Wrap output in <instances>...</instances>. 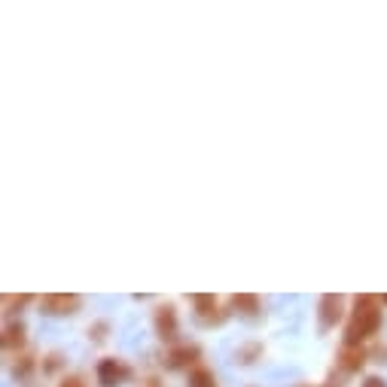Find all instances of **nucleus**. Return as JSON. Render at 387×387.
I'll use <instances>...</instances> for the list:
<instances>
[{"mask_svg":"<svg viewBox=\"0 0 387 387\" xmlns=\"http://www.w3.org/2000/svg\"><path fill=\"white\" fill-rule=\"evenodd\" d=\"M360 387H387V384H384V378H378V375H369V378H366Z\"/></svg>","mask_w":387,"mask_h":387,"instance_id":"f3484780","label":"nucleus"},{"mask_svg":"<svg viewBox=\"0 0 387 387\" xmlns=\"http://www.w3.org/2000/svg\"><path fill=\"white\" fill-rule=\"evenodd\" d=\"M98 384L101 387H119V384H125L131 378V366L125 360H116V357H104L98 363Z\"/></svg>","mask_w":387,"mask_h":387,"instance_id":"7ed1b4c3","label":"nucleus"},{"mask_svg":"<svg viewBox=\"0 0 387 387\" xmlns=\"http://www.w3.org/2000/svg\"><path fill=\"white\" fill-rule=\"evenodd\" d=\"M384 305H387V296H384Z\"/></svg>","mask_w":387,"mask_h":387,"instance_id":"aec40b11","label":"nucleus"},{"mask_svg":"<svg viewBox=\"0 0 387 387\" xmlns=\"http://www.w3.org/2000/svg\"><path fill=\"white\" fill-rule=\"evenodd\" d=\"M201 360V351H198V344H174V348L168 351V357H165V366L168 369H196Z\"/></svg>","mask_w":387,"mask_h":387,"instance_id":"423d86ee","label":"nucleus"},{"mask_svg":"<svg viewBox=\"0 0 387 387\" xmlns=\"http://www.w3.org/2000/svg\"><path fill=\"white\" fill-rule=\"evenodd\" d=\"M152 323H156V335L162 342H177L180 323H177V308H174V305H159Z\"/></svg>","mask_w":387,"mask_h":387,"instance_id":"39448f33","label":"nucleus"},{"mask_svg":"<svg viewBox=\"0 0 387 387\" xmlns=\"http://www.w3.org/2000/svg\"><path fill=\"white\" fill-rule=\"evenodd\" d=\"M232 308H235L241 318L257 320L262 314V302H259V296H253V293H238V296H232Z\"/></svg>","mask_w":387,"mask_h":387,"instance_id":"6e6552de","label":"nucleus"},{"mask_svg":"<svg viewBox=\"0 0 387 387\" xmlns=\"http://www.w3.org/2000/svg\"><path fill=\"white\" fill-rule=\"evenodd\" d=\"M381 327V299L378 296H357L354 299V311L348 320V330H344V344L348 348H360L366 339H372Z\"/></svg>","mask_w":387,"mask_h":387,"instance_id":"f257e3e1","label":"nucleus"},{"mask_svg":"<svg viewBox=\"0 0 387 387\" xmlns=\"http://www.w3.org/2000/svg\"><path fill=\"white\" fill-rule=\"evenodd\" d=\"M61 387H86V384H83V378H77V375H70V378L61 381Z\"/></svg>","mask_w":387,"mask_h":387,"instance_id":"a211bd4d","label":"nucleus"},{"mask_svg":"<svg viewBox=\"0 0 387 387\" xmlns=\"http://www.w3.org/2000/svg\"><path fill=\"white\" fill-rule=\"evenodd\" d=\"M259 354H262L259 344H247V348H241V351H238V360H241L244 366H250V363H257Z\"/></svg>","mask_w":387,"mask_h":387,"instance_id":"4468645a","label":"nucleus"},{"mask_svg":"<svg viewBox=\"0 0 387 387\" xmlns=\"http://www.w3.org/2000/svg\"><path fill=\"white\" fill-rule=\"evenodd\" d=\"M89 339L98 342V344L104 342L107 339V323H95V327H89Z\"/></svg>","mask_w":387,"mask_h":387,"instance_id":"2eb2a0df","label":"nucleus"},{"mask_svg":"<svg viewBox=\"0 0 387 387\" xmlns=\"http://www.w3.org/2000/svg\"><path fill=\"white\" fill-rule=\"evenodd\" d=\"M189 387H217V378L208 366H196V369H189Z\"/></svg>","mask_w":387,"mask_h":387,"instance_id":"9b49d317","label":"nucleus"},{"mask_svg":"<svg viewBox=\"0 0 387 387\" xmlns=\"http://www.w3.org/2000/svg\"><path fill=\"white\" fill-rule=\"evenodd\" d=\"M144 387H159V378H156V375H150V378L144 381Z\"/></svg>","mask_w":387,"mask_h":387,"instance_id":"6ab92c4d","label":"nucleus"},{"mask_svg":"<svg viewBox=\"0 0 387 387\" xmlns=\"http://www.w3.org/2000/svg\"><path fill=\"white\" fill-rule=\"evenodd\" d=\"M34 366H37V360L30 357V354H22V357H16V363H13V375L16 378H28V375L34 372Z\"/></svg>","mask_w":387,"mask_h":387,"instance_id":"ddd939ff","label":"nucleus"},{"mask_svg":"<svg viewBox=\"0 0 387 387\" xmlns=\"http://www.w3.org/2000/svg\"><path fill=\"white\" fill-rule=\"evenodd\" d=\"M342 296H335V293H327V296H320V305H318V320H320V330L327 332L332 330L335 323L342 320Z\"/></svg>","mask_w":387,"mask_h":387,"instance_id":"0eeeda50","label":"nucleus"},{"mask_svg":"<svg viewBox=\"0 0 387 387\" xmlns=\"http://www.w3.org/2000/svg\"><path fill=\"white\" fill-rule=\"evenodd\" d=\"M46 314H52V318H64V314H77L83 308V299L77 296V293H49V296L40 299Z\"/></svg>","mask_w":387,"mask_h":387,"instance_id":"20e7f679","label":"nucleus"},{"mask_svg":"<svg viewBox=\"0 0 387 387\" xmlns=\"http://www.w3.org/2000/svg\"><path fill=\"white\" fill-rule=\"evenodd\" d=\"M335 363H339V369L342 372H360L363 369V363H366V351L363 348H348V344H344V348L339 351V360H335Z\"/></svg>","mask_w":387,"mask_h":387,"instance_id":"1a4fd4ad","label":"nucleus"},{"mask_svg":"<svg viewBox=\"0 0 387 387\" xmlns=\"http://www.w3.org/2000/svg\"><path fill=\"white\" fill-rule=\"evenodd\" d=\"M4 348L6 351L25 348V323L22 320H9L4 327Z\"/></svg>","mask_w":387,"mask_h":387,"instance_id":"9d476101","label":"nucleus"},{"mask_svg":"<svg viewBox=\"0 0 387 387\" xmlns=\"http://www.w3.org/2000/svg\"><path fill=\"white\" fill-rule=\"evenodd\" d=\"M192 308H196V320L201 327H220V323L229 318V311H223L220 302L208 296V293H196V296H192Z\"/></svg>","mask_w":387,"mask_h":387,"instance_id":"f03ea898","label":"nucleus"},{"mask_svg":"<svg viewBox=\"0 0 387 387\" xmlns=\"http://www.w3.org/2000/svg\"><path fill=\"white\" fill-rule=\"evenodd\" d=\"M30 302H34V296H28V293H22V296H16V293H6V296H4V314L22 311V308H28Z\"/></svg>","mask_w":387,"mask_h":387,"instance_id":"f8f14e48","label":"nucleus"},{"mask_svg":"<svg viewBox=\"0 0 387 387\" xmlns=\"http://www.w3.org/2000/svg\"><path fill=\"white\" fill-rule=\"evenodd\" d=\"M58 369H61V354H49L46 363H43V372L52 375V372H58Z\"/></svg>","mask_w":387,"mask_h":387,"instance_id":"dca6fc26","label":"nucleus"}]
</instances>
